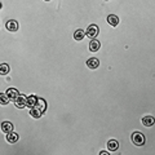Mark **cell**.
<instances>
[{
    "label": "cell",
    "instance_id": "6da1fadb",
    "mask_svg": "<svg viewBox=\"0 0 155 155\" xmlns=\"http://www.w3.org/2000/svg\"><path fill=\"white\" fill-rule=\"evenodd\" d=\"M45 109H47L45 101L43 98H36L35 105H34L32 107H30V114H31L32 118H40L43 115V113L45 111Z\"/></svg>",
    "mask_w": 155,
    "mask_h": 155
},
{
    "label": "cell",
    "instance_id": "7a4b0ae2",
    "mask_svg": "<svg viewBox=\"0 0 155 155\" xmlns=\"http://www.w3.org/2000/svg\"><path fill=\"white\" fill-rule=\"evenodd\" d=\"M98 32H100L98 26H97V25H89L88 28L85 30V35L92 40V39H96V36L98 35Z\"/></svg>",
    "mask_w": 155,
    "mask_h": 155
},
{
    "label": "cell",
    "instance_id": "3957f363",
    "mask_svg": "<svg viewBox=\"0 0 155 155\" xmlns=\"http://www.w3.org/2000/svg\"><path fill=\"white\" fill-rule=\"evenodd\" d=\"M132 141H133L134 145L141 146V145L145 143V136L141 132H133L132 133Z\"/></svg>",
    "mask_w": 155,
    "mask_h": 155
},
{
    "label": "cell",
    "instance_id": "277c9868",
    "mask_svg": "<svg viewBox=\"0 0 155 155\" xmlns=\"http://www.w3.org/2000/svg\"><path fill=\"white\" fill-rule=\"evenodd\" d=\"M26 100H27V97L25 94H18L17 98L14 100V105H16L18 109H23L26 106Z\"/></svg>",
    "mask_w": 155,
    "mask_h": 155
},
{
    "label": "cell",
    "instance_id": "5b68a950",
    "mask_svg": "<svg viewBox=\"0 0 155 155\" xmlns=\"http://www.w3.org/2000/svg\"><path fill=\"white\" fill-rule=\"evenodd\" d=\"M5 27H7V30H8V31L14 32V31H17V30H18V22H17V21H14V19H11V21H8V22L5 23Z\"/></svg>",
    "mask_w": 155,
    "mask_h": 155
},
{
    "label": "cell",
    "instance_id": "8992f818",
    "mask_svg": "<svg viewBox=\"0 0 155 155\" xmlns=\"http://www.w3.org/2000/svg\"><path fill=\"white\" fill-rule=\"evenodd\" d=\"M0 128H2V130L4 133H9L13 130V124L11 122H3L2 125H0Z\"/></svg>",
    "mask_w": 155,
    "mask_h": 155
},
{
    "label": "cell",
    "instance_id": "52a82bcc",
    "mask_svg": "<svg viewBox=\"0 0 155 155\" xmlns=\"http://www.w3.org/2000/svg\"><path fill=\"white\" fill-rule=\"evenodd\" d=\"M87 66H88L89 69L94 70V69H97V67L100 66V61L97 60V58H89V60L87 61Z\"/></svg>",
    "mask_w": 155,
    "mask_h": 155
},
{
    "label": "cell",
    "instance_id": "ba28073f",
    "mask_svg": "<svg viewBox=\"0 0 155 155\" xmlns=\"http://www.w3.org/2000/svg\"><path fill=\"white\" fill-rule=\"evenodd\" d=\"M101 48V43L98 40H96V39H92V41L89 43V49L91 52H97Z\"/></svg>",
    "mask_w": 155,
    "mask_h": 155
},
{
    "label": "cell",
    "instance_id": "9c48e42d",
    "mask_svg": "<svg viewBox=\"0 0 155 155\" xmlns=\"http://www.w3.org/2000/svg\"><path fill=\"white\" fill-rule=\"evenodd\" d=\"M107 22L111 26H118L119 25V18H118V16H115V14H110V16H107Z\"/></svg>",
    "mask_w": 155,
    "mask_h": 155
},
{
    "label": "cell",
    "instance_id": "30bf717a",
    "mask_svg": "<svg viewBox=\"0 0 155 155\" xmlns=\"http://www.w3.org/2000/svg\"><path fill=\"white\" fill-rule=\"evenodd\" d=\"M85 36V31L84 30H81V28H78V30L74 32V39L78 41H80V40H83Z\"/></svg>",
    "mask_w": 155,
    "mask_h": 155
},
{
    "label": "cell",
    "instance_id": "8fae6325",
    "mask_svg": "<svg viewBox=\"0 0 155 155\" xmlns=\"http://www.w3.org/2000/svg\"><path fill=\"white\" fill-rule=\"evenodd\" d=\"M7 141L8 142H11V143H14V142H17L18 141V134L16 133V132H9L8 134H7Z\"/></svg>",
    "mask_w": 155,
    "mask_h": 155
},
{
    "label": "cell",
    "instance_id": "7c38bea8",
    "mask_svg": "<svg viewBox=\"0 0 155 155\" xmlns=\"http://www.w3.org/2000/svg\"><path fill=\"white\" fill-rule=\"evenodd\" d=\"M107 149L110 150V151H116V150L119 149V143L116 140H110V141L107 142Z\"/></svg>",
    "mask_w": 155,
    "mask_h": 155
},
{
    "label": "cell",
    "instance_id": "4fadbf2b",
    "mask_svg": "<svg viewBox=\"0 0 155 155\" xmlns=\"http://www.w3.org/2000/svg\"><path fill=\"white\" fill-rule=\"evenodd\" d=\"M7 94H8V97H9V100H16L17 98V96L19 94V92L16 89V88H9L8 91H7Z\"/></svg>",
    "mask_w": 155,
    "mask_h": 155
},
{
    "label": "cell",
    "instance_id": "5bb4252c",
    "mask_svg": "<svg viewBox=\"0 0 155 155\" xmlns=\"http://www.w3.org/2000/svg\"><path fill=\"white\" fill-rule=\"evenodd\" d=\"M142 124L146 125V127H151L154 124V118L153 116H143L142 118Z\"/></svg>",
    "mask_w": 155,
    "mask_h": 155
},
{
    "label": "cell",
    "instance_id": "9a60e30c",
    "mask_svg": "<svg viewBox=\"0 0 155 155\" xmlns=\"http://www.w3.org/2000/svg\"><path fill=\"white\" fill-rule=\"evenodd\" d=\"M9 72V65L8 64H0V75H7Z\"/></svg>",
    "mask_w": 155,
    "mask_h": 155
},
{
    "label": "cell",
    "instance_id": "2e32d148",
    "mask_svg": "<svg viewBox=\"0 0 155 155\" xmlns=\"http://www.w3.org/2000/svg\"><path fill=\"white\" fill-rule=\"evenodd\" d=\"M36 98H38V97H35V96L27 97V100H26V106H28V107H32V106L35 105V102H36Z\"/></svg>",
    "mask_w": 155,
    "mask_h": 155
},
{
    "label": "cell",
    "instance_id": "e0dca14e",
    "mask_svg": "<svg viewBox=\"0 0 155 155\" xmlns=\"http://www.w3.org/2000/svg\"><path fill=\"white\" fill-rule=\"evenodd\" d=\"M9 102V97L7 93H0V104L2 105H8Z\"/></svg>",
    "mask_w": 155,
    "mask_h": 155
},
{
    "label": "cell",
    "instance_id": "ac0fdd59",
    "mask_svg": "<svg viewBox=\"0 0 155 155\" xmlns=\"http://www.w3.org/2000/svg\"><path fill=\"white\" fill-rule=\"evenodd\" d=\"M100 154H101V155H107V153H106V151H101Z\"/></svg>",
    "mask_w": 155,
    "mask_h": 155
},
{
    "label": "cell",
    "instance_id": "d6986e66",
    "mask_svg": "<svg viewBox=\"0 0 155 155\" xmlns=\"http://www.w3.org/2000/svg\"><path fill=\"white\" fill-rule=\"evenodd\" d=\"M2 8H3V4H2V3H0V9H2Z\"/></svg>",
    "mask_w": 155,
    "mask_h": 155
},
{
    "label": "cell",
    "instance_id": "ffe728a7",
    "mask_svg": "<svg viewBox=\"0 0 155 155\" xmlns=\"http://www.w3.org/2000/svg\"><path fill=\"white\" fill-rule=\"evenodd\" d=\"M45 2H51V0H45Z\"/></svg>",
    "mask_w": 155,
    "mask_h": 155
}]
</instances>
